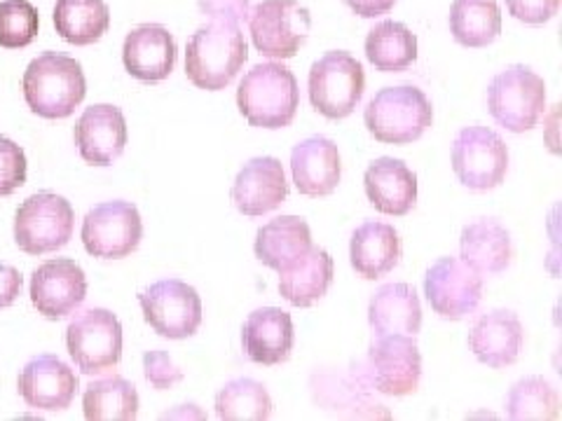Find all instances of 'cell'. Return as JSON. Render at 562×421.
Listing matches in <instances>:
<instances>
[{
	"label": "cell",
	"instance_id": "cell-1",
	"mask_svg": "<svg viewBox=\"0 0 562 421\" xmlns=\"http://www.w3.org/2000/svg\"><path fill=\"white\" fill-rule=\"evenodd\" d=\"M249 59L244 33L233 22H209L192 33L186 49V76L198 90L218 92Z\"/></svg>",
	"mask_w": 562,
	"mask_h": 421
},
{
	"label": "cell",
	"instance_id": "cell-2",
	"mask_svg": "<svg viewBox=\"0 0 562 421\" xmlns=\"http://www.w3.org/2000/svg\"><path fill=\"white\" fill-rule=\"evenodd\" d=\"M297 105H301V90L291 68L284 64H258L239 82L237 109L251 127L284 129L293 122Z\"/></svg>",
	"mask_w": 562,
	"mask_h": 421
},
{
	"label": "cell",
	"instance_id": "cell-3",
	"mask_svg": "<svg viewBox=\"0 0 562 421\" xmlns=\"http://www.w3.org/2000/svg\"><path fill=\"white\" fill-rule=\"evenodd\" d=\"M22 87L29 109L45 120L68 117L87 94L82 66L57 52L35 57L26 68Z\"/></svg>",
	"mask_w": 562,
	"mask_h": 421
},
{
	"label": "cell",
	"instance_id": "cell-4",
	"mask_svg": "<svg viewBox=\"0 0 562 421\" xmlns=\"http://www.w3.org/2000/svg\"><path fill=\"white\" fill-rule=\"evenodd\" d=\"M363 122L380 144L408 146L431 127L434 109L427 94L417 87H386L368 103Z\"/></svg>",
	"mask_w": 562,
	"mask_h": 421
},
{
	"label": "cell",
	"instance_id": "cell-5",
	"mask_svg": "<svg viewBox=\"0 0 562 421\" xmlns=\"http://www.w3.org/2000/svg\"><path fill=\"white\" fill-rule=\"evenodd\" d=\"M487 109L497 125L530 132L547 111V84L527 66H508L487 87Z\"/></svg>",
	"mask_w": 562,
	"mask_h": 421
},
{
	"label": "cell",
	"instance_id": "cell-6",
	"mask_svg": "<svg viewBox=\"0 0 562 421\" xmlns=\"http://www.w3.org/2000/svg\"><path fill=\"white\" fill-rule=\"evenodd\" d=\"M74 223L76 214L70 202L55 192H38L16 208L14 241L29 255H45L68 243Z\"/></svg>",
	"mask_w": 562,
	"mask_h": 421
},
{
	"label": "cell",
	"instance_id": "cell-7",
	"mask_svg": "<svg viewBox=\"0 0 562 421\" xmlns=\"http://www.w3.org/2000/svg\"><path fill=\"white\" fill-rule=\"evenodd\" d=\"M363 90V66L349 52H328L310 70V101L314 111L328 120H342L355 113Z\"/></svg>",
	"mask_w": 562,
	"mask_h": 421
},
{
	"label": "cell",
	"instance_id": "cell-8",
	"mask_svg": "<svg viewBox=\"0 0 562 421\" xmlns=\"http://www.w3.org/2000/svg\"><path fill=\"white\" fill-rule=\"evenodd\" d=\"M310 10L297 0H262L249 12L256 49L268 59H291L310 35Z\"/></svg>",
	"mask_w": 562,
	"mask_h": 421
},
{
	"label": "cell",
	"instance_id": "cell-9",
	"mask_svg": "<svg viewBox=\"0 0 562 421\" xmlns=\"http://www.w3.org/2000/svg\"><path fill=\"white\" fill-rule=\"evenodd\" d=\"M66 346L80 373L99 375L111 371L122 359V326L109 309H87L66 330Z\"/></svg>",
	"mask_w": 562,
	"mask_h": 421
},
{
	"label": "cell",
	"instance_id": "cell-10",
	"mask_svg": "<svg viewBox=\"0 0 562 421\" xmlns=\"http://www.w3.org/2000/svg\"><path fill=\"white\" fill-rule=\"evenodd\" d=\"M146 323L157 335L169 340H186L198 332L202 323V300L198 291L179 278L157 281L138 295Z\"/></svg>",
	"mask_w": 562,
	"mask_h": 421
},
{
	"label": "cell",
	"instance_id": "cell-11",
	"mask_svg": "<svg viewBox=\"0 0 562 421\" xmlns=\"http://www.w3.org/2000/svg\"><path fill=\"white\" fill-rule=\"evenodd\" d=\"M452 169L469 190L497 187L508 169V148L499 134L487 127H467L452 144Z\"/></svg>",
	"mask_w": 562,
	"mask_h": 421
},
{
	"label": "cell",
	"instance_id": "cell-12",
	"mask_svg": "<svg viewBox=\"0 0 562 421\" xmlns=\"http://www.w3.org/2000/svg\"><path fill=\"white\" fill-rule=\"evenodd\" d=\"M82 243L90 255L117 260L134 253L144 237L138 208L130 202H105L82 220Z\"/></svg>",
	"mask_w": 562,
	"mask_h": 421
},
{
	"label": "cell",
	"instance_id": "cell-13",
	"mask_svg": "<svg viewBox=\"0 0 562 421\" xmlns=\"http://www.w3.org/2000/svg\"><path fill=\"white\" fill-rule=\"evenodd\" d=\"M422 377V356L411 335H382L371 344L366 382L386 396H411Z\"/></svg>",
	"mask_w": 562,
	"mask_h": 421
},
{
	"label": "cell",
	"instance_id": "cell-14",
	"mask_svg": "<svg viewBox=\"0 0 562 421\" xmlns=\"http://www.w3.org/2000/svg\"><path fill=\"white\" fill-rule=\"evenodd\" d=\"M425 295L431 309L450 321L476 311L483 297V276L457 258H441L425 276Z\"/></svg>",
	"mask_w": 562,
	"mask_h": 421
},
{
	"label": "cell",
	"instance_id": "cell-15",
	"mask_svg": "<svg viewBox=\"0 0 562 421\" xmlns=\"http://www.w3.org/2000/svg\"><path fill=\"white\" fill-rule=\"evenodd\" d=\"M87 297V278L76 260H47L31 276V303L45 319H64Z\"/></svg>",
	"mask_w": 562,
	"mask_h": 421
},
{
	"label": "cell",
	"instance_id": "cell-16",
	"mask_svg": "<svg viewBox=\"0 0 562 421\" xmlns=\"http://www.w3.org/2000/svg\"><path fill=\"white\" fill-rule=\"evenodd\" d=\"M20 394L33 410L59 412L74 402L78 394V375L61 359L45 354L24 365Z\"/></svg>",
	"mask_w": 562,
	"mask_h": 421
},
{
	"label": "cell",
	"instance_id": "cell-17",
	"mask_svg": "<svg viewBox=\"0 0 562 421\" xmlns=\"http://www.w3.org/2000/svg\"><path fill=\"white\" fill-rule=\"evenodd\" d=\"M76 146L87 164H113L127 146L125 115L109 103H99L87 109L76 125Z\"/></svg>",
	"mask_w": 562,
	"mask_h": 421
},
{
	"label": "cell",
	"instance_id": "cell-18",
	"mask_svg": "<svg viewBox=\"0 0 562 421\" xmlns=\"http://www.w3.org/2000/svg\"><path fill=\"white\" fill-rule=\"evenodd\" d=\"M286 195L289 183L277 157H256L249 164H244L233 185V202L239 214L249 218L270 214L284 204Z\"/></svg>",
	"mask_w": 562,
	"mask_h": 421
},
{
	"label": "cell",
	"instance_id": "cell-19",
	"mask_svg": "<svg viewBox=\"0 0 562 421\" xmlns=\"http://www.w3.org/2000/svg\"><path fill=\"white\" fill-rule=\"evenodd\" d=\"M291 173L297 192L305 197H326L340 183V152L326 136H312L291 152Z\"/></svg>",
	"mask_w": 562,
	"mask_h": 421
},
{
	"label": "cell",
	"instance_id": "cell-20",
	"mask_svg": "<svg viewBox=\"0 0 562 421\" xmlns=\"http://www.w3.org/2000/svg\"><path fill=\"white\" fill-rule=\"evenodd\" d=\"M122 61L127 73L140 82L167 80L176 66L173 35L160 24L134 29L122 47Z\"/></svg>",
	"mask_w": 562,
	"mask_h": 421
},
{
	"label": "cell",
	"instance_id": "cell-21",
	"mask_svg": "<svg viewBox=\"0 0 562 421\" xmlns=\"http://www.w3.org/2000/svg\"><path fill=\"white\" fill-rule=\"evenodd\" d=\"M522 323L514 311L495 309L483 314L469 332V346L483 365L506 367L518 361L522 349Z\"/></svg>",
	"mask_w": 562,
	"mask_h": 421
},
{
	"label": "cell",
	"instance_id": "cell-22",
	"mask_svg": "<svg viewBox=\"0 0 562 421\" xmlns=\"http://www.w3.org/2000/svg\"><path fill=\"white\" fill-rule=\"evenodd\" d=\"M363 187L368 202L384 216H406L417 202V175L394 157H380L368 167Z\"/></svg>",
	"mask_w": 562,
	"mask_h": 421
},
{
	"label": "cell",
	"instance_id": "cell-23",
	"mask_svg": "<svg viewBox=\"0 0 562 421\" xmlns=\"http://www.w3.org/2000/svg\"><path fill=\"white\" fill-rule=\"evenodd\" d=\"M241 344L246 356L258 365L284 363L293 349L291 314L277 307L256 309L244 323Z\"/></svg>",
	"mask_w": 562,
	"mask_h": 421
},
{
	"label": "cell",
	"instance_id": "cell-24",
	"mask_svg": "<svg viewBox=\"0 0 562 421\" xmlns=\"http://www.w3.org/2000/svg\"><path fill=\"white\" fill-rule=\"evenodd\" d=\"M460 255L464 265L481 276L502 274L514 258L512 235L492 218H481L467 225L460 237Z\"/></svg>",
	"mask_w": 562,
	"mask_h": 421
},
{
	"label": "cell",
	"instance_id": "cell-25",
	"mask_svg": "<svg viewBox=\"0 0 562 421\" xmlns=\"http://www.w3.org/2000/svg\"><path fill=\"white\" fill-rule=\"evenodd\" d=\"M401 258V239L390 223L368 220L351 235L349 260L363 278H380L390 274Z\"/></svg>",
	"mask_w": 562,
	"mask_h": 421
},
{
	"label": "cell",
	"instance_id": "cell-26",
	"mask_svg": "<svg viewBox=\"0 0 562 421\" xmlns=\"http://www.w3.org/2000/svg\"><path fill=\"white\" fill-rule=\"evenodd\" d=\"M368 323L375 338L382 335H411L415 338L422 328V305L413 286L386 284L368 305Z\"/></svg>",
	"mask_w": 562,
	"mask_h": 421
},
{
	"label": "cell",
	"instance_id": "cell-27",
	"mask_svg": "<svg viewBox=\"0 0 562 421\" xmlns=\"http://www.w3.org/2000/svg\"><path fill=\"white\" fill-rule=\"evenodd\" d=\"M312 249L310 225L297 216H279L256 235V258L270 270L284 272Z\"/></svg>",
	"mask_w": 562,
	"mask_h": 421
},
{
	"label": "cell",
	"instance_id": "cell-28",
	"mask_svg": "<svg viewBox=\"0 0 562 421\" xmlns=\"http://www.w3.org/2000/svg\"><path fill=\"white\" fill-rule=\"evenodd\" d=\"M333 284V258L324 249H312L279 272V293L293 307H312L319 303Z\"/></svg>",
	"mask_w": 562,
	"mask_h": 421
},
{
	"label": "cell",
	"instance_id": "cell-29",
	"mask_svg": "<svg viewBox=\"0 0 562 421\" xmlns=\"http://www.w3.org/2000/svg\"><path fill=\"white\" fill-rule=\"evenodd\" d=\"M57 33L70 45H92L111 26V10L103 0H57L55 5Z\"/></svg>",
	"mask_w": 562,
	"mask_h": 421
},
{
	"label": "cell",
	"instance_id": "cell-30",
	"mask_svg": "<svg viewBox=\"0 0 562 421\" xmlns=\"http://www.w3.org/2000/svg\"><path fill=\"white\" fill-rule=\"evenodd\" d=\"M452 38L464 47H487L502 33L497 0H454L450 8Z\"/></svg>",
	"mask_w": 562,
	"mask_h": 421
},
{
	"label": "cell",
	"instance_id": "cell-31",
	"mask_svg": "<svg viewBox=\"0 0 562 421\" xmlns=\"http://www.w3.org/2000/svg\"><path fill=\"white\" fill-rule=\"evenodd\" d=\"M366 57L382 73H398L417 59L415 33L398 22H382L368 31Z\"/></svg>",
	"mask_w": 562,
	"mask_h": 421
},
{
	"label": "cell",
	"instance_id": "cell-32",
	"mask_svg": "<svg viewBox=\"0 0 562 421\" xmlns=\"http://www.w3.org/2000/svg\"><path fill=\"white\" fill-rule=\"evenodd\" d=\"M82 412L90 421H127L138 414L136 386L122 377L92 382L82 394Z\"/></svg>",
	"mask_w": 562,
	"mask_h": 421
},
{
	"label": "cell",
	"instance_id": "cell-33",
	"mask_svg": "<svg viewBox=\"0 0 562 421\" xmlns=\"http://www.w3.org/2000/svg\"><path fill=\"white\" fill-rule=\"evenodd\" d=\"M506 414L516 421H553L560 417V398L543 377H525L506 396Z\"/></svg>",
	"mask_w": 562,
	"mask_h": 421
},
{
	"label": "cell",
	"instance_id": "cell-34",
	"mask_svg": "<svg viewBox=\"0 0 562 421\" xmlns=\"http://www.w3.org/2000/svg\"><path fill=\"white\" fill-rule=\"evenodd\" d=\"M216 414L231 421L268 419L272 414V398L256 379H233L216 396Z\"/></svg>",
	"mask_w": 562,
	"mask_h": 421
},
{
	"label": "cell",
	"instance_id": "cell-35",
	"mask_svg": "<svg viewBox=\"0 0 562 421\" xmlns=\"http://www.w3.org/2000/svg\"><path fill=\"white\" fill-rule=\"evenodd\" d=\"M41 16L29 0H3L0 3V47L22 49L38 35Z\"/></svg>",
	"mask_w": 562,
	"mask_h": 421
},
{
	"label": "cell",
	"instance_id": "cell-36",
	"mask_svg": "<svg viewBox=\"0 0 562 421\" xmlns=\"http://www.w3.org/2000/svg\"><path fill=\"white\" fill-rule=\"evenodd\" d=\"M26 183V155L14 140L0 136V197H8Z\"/></svg>",
	"mask_w": 562,
	"mask_h": 421
},
{
	"label": "cell",
	"instance_id": "cell-37",
	"mask_svg": "<svg viewBox=\"0 0 562 421\" xmlns=\"http://www.w3.org/2000/svg\"><path fill=\"white\" fill-rule=\"evenodd\" d=\"M146 367V379L155 386V389H171L173 384L183 379V373L176 367V363L169 359L165 351H148L144 356Z\"/></svg>",
	"mask_w": 562,
	"mask_h": 421
},
{
	"label": "cell",
	"instance_id": "cell-38",
	"mask_svg": "<svg viewBox=\"0 0 562 421\" xmlns=\"http://www.w3.org/2000/svg\"><path fill=\"white\" fill-rule=\"evenodd\" d=\"M560 8V0H506V10L518 22L525 24H547L553 20Z\"/></svg>",
	"mask_w": 562,
	"mask_h": 421
},
{
	"label": "cell",
	"instance_id": "cell-39",
	"mask_svg": "<svg viewBox=\"0 0 562 421\" xmlns=\"http://www.w3.org/2000/svg\"><path fill=\"white\" fill-rule=\"evenodd\" d=\"M200 10L211 22L241 24L249 20L251 0H198Z\"/></svg>",
	"mask_w": 562,
	"mask_h": 421
},
{
	"label": "cell",
	"instance_id": "cell-40",
	"mask_svg": "<svg viewBox=\"0 0 562 421\" xmlns=\"http://www.w3.org/2000/svg\"><path fill=\"white\" fill-rule=\"evenodd\" d=\"M22 284H24V278H22L20 270H14V268L0 262V309L14 305V300L22 293Z\"/></svg>",
	"mask_w": 562,
	"mask_h": 421
},
{
	"label": "cell",
	"instance_id": "cell-41",
	"mask_svg": "<svg viewBox=\"0 0 562 421\" xmlns=\"http://www.w3.org/2000/svg\"><path fill=\"white\" fill-rule=\"evenodd\" d=\"M345 3L363 20H375V16L390 12L396 0H345Z\"/></svg>",
	"mask_w": 562,
	"mask_h": 421
}]
</instances>
